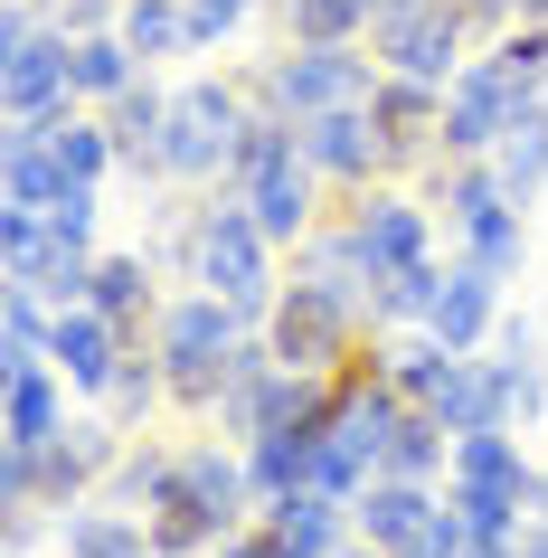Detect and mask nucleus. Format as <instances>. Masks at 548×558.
I'll return each mask as SVG.
<instances>
[{"mask_svg": "<svg viewBox=\"0 0 548 558\" xmlns=\"http://www.w3.org/2000/svg\"><path fill=\"white\" fill-rule=\"evenodd\" d=\"M246 331H265V323H246L236 303H218L199 284V294H171L161 303V323H151V351H161V379H171V416H218V388H228V351L246 341Z\"/></svg>", "mask_w": 548, "mask_h": 558, "instance_id": "nucleus-1", "label": "nucleus"}, {"mask_svg": "<svg viewBox=\"0 0 548 558\" xmlns=\"http://www.w3.org/2000/svg\"><path fill=\"white\" fill-rule=\"evenodd\" d=\"M265 341H275V360H293V369L341 379L350 360L378 341V323H369V294L321 284V275H284V294H275V313H265Z\"/></svg>", "mask_w": 548, "mask_h": 558, "instance_id": "nucleus-2", "label": "nucleus"}, {"mask_svg": "<svg viewBox=\"0 0 548 558\" xmlns=\"http://www.w3.org/2000/svg\"><path fill=\"white\" fill-rule=\"evenodd\" d=\"M199 284H208L218 303H236L246 323H265L275 294H284V246L256 228V208L236 199L228 180L199 199Z\"/></svg>", "mask_w": 548, "mask_h": 558, "instance_id": "nucleus-3", "label": "nucleus"}, {"mask_svg": "<svg viewBox=\"0 0 548 558\" xmlns=\"http://www.w3.org/2000/svg\"><path fill=\"white\" fill-rule=\"evenodd\" d=\"M388 66L369 48H275L256 58V95L275 105L284 123H313V114H341V105H369Z\"/></svg>", "mask_w": 548, "mask_h": 558, "instance_id": "nucleus-4", "label": "nucleus"}, {"mask_svg": "<svg viewBox=\"0 0 548 558\" xmlns=\"http://www.w3.org/2000/svg\"><path fill=\"white\" fill-rule=\"evenodd\" d=\"M341 228H350V256H360L369 284H388V275H406V265L435 256V208L416 199L406 180H369V190H350V199H341Z\"/></svg>", "mask_w": 548, "mask_h": 558, "instance_id": "nucleus-5", "label": "nucleus"}, {"mask_svg": "<svg viewBox=\"0 0 548 558\" xmlns=\"http://www.w3.org/2000/svg\"><path fill=\"white\" fill-rule=\"evenodd\" d=\"M369 58L398 66V76H426V86H454L463 66H473V29H463L454 0H378Z\"/></svg>", "mask_w": 548, "mask_h": 558, "instance_id": "nucleus-6", "label": "nucleus"}, {"mask_svg": "<svg viewBox=\"0 0 548 558\" xmlns=\"http://www.w3.org/2000/svg\"><path fill=\"white\" fill-rule=\"evenodd\" d=\"M520 105H529V95H520L511 76H501V58L483 48V58L445 86V151H454V161H483V151L520 123Z\"/></svg>", "mask_w": 548, "mask_h": 558, "instance_id": "nucleus-7", "label": "nucleus"}, {"mask_svg": "<svg viewBox=\"0 0 548 558\" xmlns=\"http://www.w3.org/2000/svg\"><path fill=\"white\" fill-rule=\"evenodd\" d=\"M435 511H445V483H406V473H369V493L350 501V530L378 539L388 558H416L435 539Z\"/></svg>", "mask_w": 548, "mask_h": 558, "instance_id": "nucleus-8", "label": "nucleus"}, {"mask_svg": "<svg viewBox=\"0 0 548 558\" xmlns=\"http://www.w3.org/2000/svg\"><path fill=\"white\" fill-rule=\"evenodd\" d=\"M303 161H313L331 190H369V180H398L388 171V143H378V114L369 105H341V114H313L303 123Z\"/></svg>", "mask_w": 548, "mask_h": 558, "instance_id": "nucleus-9", "label": "nucleus"}, {"mask_svg": "<svg viewBox=\"0 0 548 558\" xmlns=\"http://www.w3.org/2000/svg\"><path fill=\"white\" fill-rule=\"evenodd\" d=\"M123 351H133V331H123L114 313H95V303H58V341H48V360L76 379V398H95V408H105V388H114Z\"/></svg>", "mask_w": 548, "mask_h": 558, "instance_id": "nucleus-10", "label": "nucleus"}, {"mask_svg": "<svg viewBox=\"0 0 548 558\" xmlns=\"http://www.w3.org/2000/svg\"><path fill=\"white\" fill-rule=\"evenodd\" d=\"M426 331L445 341V351H491V331H501V275L473 265V256H454V265H445V294H435V313H426Z\"/></svg>", "mask_w": 548, "mask_h": 558, "instance_id": "nucleus-11", "label": "nucleus"}, {"mask_svg": "<svg viewBox=\"0 0 548 558\" xmlns=\"http://www.w3.org/2000/svg\"><path fill=\"white\" fill-rule=\"evenodd\" d=\"M58 558H161L151 549V521L143 511H123V501H76V511H58Z\"/></svg>", "mask_w": 548, "mask_h": 558, "instance_id": "nucleus-12", "label": "nucleus"}, {"mask_svg": "<svg viewBox=\"0 0 548 558\" xmlns=\"http://www.w3.org/2000/svg\"><path fill=\"white\" fill-rule=\"evenodd\" d=\"M86 303H95V313H114V323L143 341V331L161 323V303H171V294H161V265H151V256H95Z\"/></svg>", "mask_w": 548, "mask_h": 558, "instance_id": "nucleus-13", "label": "nucleus"}, {"mask_svg": "<svg viewBox=\"0 0 548 558\" xmlns=\"http://www.w3.org/2000/svg\"><path fill=\"white\" fill-rule=\"evenodd\" d=\"M265 530H275V539H284V549H303V558H331L350 539V501H331V493H313V483H303V493H275L256 511Z\"/></svg>", "mask_w": 548, "mask_h": 558, "instance_id": "nucleus-14", "label": "nucleus"}, {"mask_svg": "<svg viewBox=\"0 0 548 558\" xmlns=\"http://www.w3.org/2000/svg\"><path fill=\"white\" fill-rule=\"evenodd\" d=\"M105 123H114V151H123V180H143V190H161V171H151V151H161V123H171V95L151 86H133V95H114L105 105Z\"/></svg>", "mask_w": 548, "mask_h": 558, "instance_id": "nucleus-15", "label": "nucleus"}, {"mask_svg": "<svg viewBox=\"0 0 548 558\" xmlns=\"http://www.w3.org/2000/svg\"><path fill=\"white\" fill-rule=\"evenodd\" d=\"M171 493H180V445L143 426V436L123 445V464H114V483H105V501H123V511H143V521H151Z\"/></svg>", "mask_w": 548, "mask_h": 558, "instance_id": "nucleus-16", "label": "nucleus"}, {"mask_svg": "<svg viewBox=\"0 0 548 558\" xmlns=\"http://www.w3.org/2000/svg\"><path fill=\"white\" fill-rule=\"evenodd\" d=\"M66 398H76V379H66L58 360L10 369V445H48V436L66 426Z\"/></svg>", "mask_w": 548, "mask_h": 558, "instance_id": "nucleus-17", "label": "nucleus"}, {"mask_svg": "<svg viewBox=\"0 0 548 558\" xmlns=\"http://www.w3.org/2000/svg\"><path fill=\"white\" fill-rule=\"evenodd\" d=\"M284 20V48H369L378 0H275Z\"/></svg>", "mask_w": 548, "mask_h": 558, "instance_id": "nucleus-18", "label": "nucleus"}, {"mask_svg": "<svg viewBox=\"0 0 548 558\" xmlns=\"http://www.w3.org/2000/svg\"><path fill=\"white\" fill-rule=\"evenodd\" d=\"M491 171H501V190H511L520 208L548 190V95H539V105H520V123L491 143Z\"/></svg>", "mask_w": 548, "mask_h": 558, "instance_id": "nucleus-19", "label": "nucleus"}, {"mask_svg": "<svg viewBox=\"0 0 548 558\" xmlns=\"http://www.w3.org/2000/svg\"><path fill=\"white\" fill-rule=\"evenodd\" d=\"M143 76H151V66L133 58V38H123V29H95V38H76V95H86L95 114H105L114 95H133Z\"/></svg>", "mask_w": 548, "mask_h": 558, "instance_id": "nucleus-20", "label": "nucleus"}, {"mask_svg": "<svg viewBox=\"0 0 548 558\" xmlns=\"http://www.w3.org/2000/svg\"><path fill=\"white\" fill-rule=\"evenodd\" d=\"M123 38H133V58H143V66H161V58H199L190 0H123Z\"/></svg>", "mask_w": 548, "mask_h": 558, "instance_id": "nucleus-21", "label": "nucleus"}, {"mask_svg": "<svg viewBox=\"0 0 548 558\" xmlns=\"http://www.w3.org/2000/svg\"><path fill=\"white\" fill-rule=\"evenodd\" d=\"M463 256H473V265H491V275L511 284V275H520V256H529V208H520V199H491L483 218L463 228Z\"/></svg>", "mask_w": 548, "mask_h": 558, "instance_id": "nucleus-22", "label": "nucleus"}, {"mask_svg": "<svg viewBox=\"0 0 548 558\" xmlns=\"http://www.w3.org/2000/svg\"><path fill=\"white\" fill-rule=\"evenodd\" d=\"M435 294H445V265H406V275H388V284H369V323L378 331H426Z\"/></svg>", "mask_w": 548, "mask_h": 558, "instance_id": "nucleus-23", "label": "nucleus"}, {"mask_svg": "<svg viewBox=\"0 0 548 558\" xmlns=\"http://www.w3.org/2000/svg\"><path fill=\"white\" fill-rule=\"evenodd\" d=\"M445 464H454V426L435 408H406L398 445H388V473H406V483H445Z\"/></svg>", "mask_w": 548, "mask_h": 558, "instance_id": "nucleus-24", "label": "nucleus"}, {"mask_svg": "<svg viewBox=\"0 0 548 558\" xmlns=\"http://www.w3.org/2000/svg\"><path fill=\"white\" fill-rule=\"evenodd\" d=\"M256 20V0H190V29H199V48H218V38H236Z\"/></svg>", "mask_w": 548, "mask_h": 558, "instance_id": "nucleus-25", "label": "nucleus"}, {"mask_svg": "<svg viewBox=\"0 0 548 558\" xmlns=\"http://www.w3.org/2000/svg\"><path fill=\"white\" fill-rule=\"evenodd\" d=\"M208 558H293V549H284V539H275L265 521H246V530H228V539H218Z\"/></svg>", "mask_w": 548, "mask_h": 558, "instance_id": "nucleus-26", "label": "nucleus"}, {"mask_svg": "<svg viewBox=\"0 0 548 558\" xmlns=\"http://www.w3.org/2000/svg\"><path fill=\"white\" fill-rule=\"evenodd\" d=\"M511 558H548V511H529V521L511 530Z\"/></svg>", "mask_w": 548, "mask_h": 558, "instance_id": "nucleus-27", "label": "nucleus"}, {"mask_svg": "<svg viewBox=\"0 0 548 558\" xmlns=\"http://www.w3.org/2000/svg\"><path fill=\"white\" fill-rule=\"evenodd\" d=\"M331 558H388V549H378V539H360V530H350V539H341V549H331Z\"/></svg>", "mask_w": 548, "mask_h": 558, "instance_id": "nucleus-28", "label": "nucleus"}, {"mask_svg": "<svg viewBox=\"0 0 548 558\" xmlns=\"http://www.w3.org/2000/svg\"><path fill=\"white\" fill-rule=\"evenodd\" d=\"M539 511H548V493H539Z\"/></svg>", "mask_w": 548, "mask_h": 558, "instance_id": "nucleus-29", "label": "nucleus"}]
</instances>
